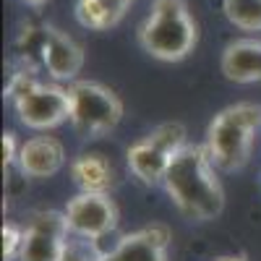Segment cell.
I'll list each match as a JSON object with an SVG mask.
<instances>
[{"label":"cell","instance_id":"3957f363","mask_svg":"<svg viewBox=\"0 0 261 261\" xmlns=\"http://www.w3.org/2000/svg\"><path fill=\"white\" fill-rule=\"evenodd\" d=\"M258 128H261V107L253 102H238L217 113L206 128V144H204L217 170L225 172L241 170L253 151Z\"/></svg>","mask_w":261,"mask_h":261},{"label":"cell","instance_id":"2e32d148","mask_svg":"<svg viewBox=\"0 0 261 261\" xmlns=\"http://www.w3.org/2000/svg\"><path fill=\"white\" fill-rule=\"evenodd\" d=\"M105 258H107V253L99 248V241H92V238H81V235L71 232L60 261H105Z\"/></svg>","mask_w":261,"mask_h":261},{"label":"cell","instance_id":"8992f818","mask_svg":"<svg viewBox=\"0 0 261 261\" xmlns=\"http://www.w3.org/2000/svg\"><path fill=\"white\" fill-rule=\"evenodd\" d=\"M18 120L32 130H50L71 120V94L60 84H32L13 97Z\"/></svg>","mask_w":261,"mask_h":261},{"label":"cell","instance_id":"7c38bea8","mask_svg":"<svg viewBox=\"0 0 261 261\" xmlns=\"http://www.w3.org/2000/svg\"><path fill=\"white\" fill-rule=\"evenodd\" d=\"M222 76L232 84H258L261 81V39H235L222 50L220 60Z\"/></svg>","mask_w":261,"mask_h":261},{"label":"cell","instance_id":"ac0fdd59","mask_svg":"<svg viewBox=\"0 0 261 261\" xmlns=\"http://www.w3.org/2000/svg\"><path fill=\"white\" fill-rule=\"evenodd\" d=\"M18 149H21V144L16 141V134L13 130H6L3 134V167L6 170L18 160Z\"/></svg>","mask_w":261,"mask_h":261},{"label":"cell","instance_id":"ffe728a7","mask_svg":"<svg viewBox=\"0 0 261 261\" xmlns=\"http://www.w3.org/2000/svg\"><path fill=\"white\" fill-rule=\"evenodd\" d=\"M27 3H29V6H42L45 0H27Z\"/></svg>","mask_w":261,"mask_h":261},{"label":"cell","instance_id":"6da1fadb","mask_svg":"<svg viewBox=\"0 0 261 261\" xmlns=\"http://www.w3.org/2000/svg\"><path fill=\"white\" fill-rule=\"evenodd\" d=\"M162 186L175 209L191 222L217 220L225 209V188L206 146L186 144L172 157Z\"/></svg>","mask_w":261,"mask_h":261},{"label":"cell","instance_id":"277c9868","mask_svg":"<svg viewBox=\"0 0 261 261\" xmlns=\"http://www.w3.org/2000/svg\"><path fill=\"white\" fill-rule=\"evenodd\" d=\"M71 125L84 139H99L120 123V97L99 81H71Z\"/></svg>","mask_w":261,"mask_h":261},{"label":"cell","instance_id":"d6986e66","mask_svg":"<svg viewBox=\"0 0 261 261\" xmlns=\"http://www.w3.org/2000/svg\"><path fill=\"white\" fill-rule=\"evenodd\" d=\"M214 261H246V256H235V253H230V256H220V258H214Z\"/></svg>","mask_w":261,"mask_h":261},{"label":"cell","instance_id":"8fae6325","mask_svg":"<svg viewBox=\"0 0 261 261\" xmlns=\"http://www.w3.org/2000/svg\"><path fill=\"white\" fill-rule=\"evenodd\" d=\"M16 165L27 178H53L65 165V149L55 136H34L21 144Z\"/></svg>","mask_w":261,"mask_h":261},{"label":"cell","instance_id":"5b68a950","mask_svg":"<svg viewBox=\"0 0 261 261\" xmlns=\"http://www.w3.org/2000/svg\"><path fill=\"white\" fill-rule=\"evenodd\" d=\"M186 146V125L183 123H162L144 139L134 141L125 151L128 170L144 183L157 186L165 180V172L172 162V157Z\"/></svg>","mask_w":261,"mask_h":261},{"label":"cell","instance_id":"30bf717a","mask_svg":"<svg viewBox=\"0 0 261 261\" xmlns=\"http://www.w3.org/2000/svg\"><path fill=\"white\" fill-rule=\"evenodd\" d=\"M105 261H170V230L165 225H146L123 235Z\"/></svg>","mask_w":261,"mask_h":261},{"label":"cell","instance_id":"e0dca14e","mask_svg":"<svg viewBox=\"0 0 261 261\" xmlns=\"http://www.w3.org/2000/svg\"><path fill=\"white\" fill-rule=\"evenodd\" d=\"M21 243H24V230L13 222L3 225V258L6 261H18Z\"/></svg>","mask_w":261,"mask_h":261},{"label":"cell","instance_id":"52a82bcc","mask_svg":"<svg viewBox=\"0 0 261 261\" xmlns=\"http://www.w3.org/2000/svg\"><path fill=\"white\" fill-rule=\"evenodd\" d=\"M68 238L71 227L65 220V212H34L24 227V243H21L18 261H60Z\"/></svg>","mask_w":261,"mask_h":261},{"label":"cell","instance_id":"ba28073f","mask_svg":"<svg viewBox=\"0 0 261 261\" xmlns=\"http://www.w3.org/2000/svg\"><path fill=\"white\" fill-rule=\"evenodd\" d=\"M63 212L71 232L81 238L99 241L118 227V206L110 196L99 191H79Z\"/></svg>","mask_w":261,"mask_h":261},{"label":"cell","instance_id":"5bb4252c","mask_svg":"<svg viewBox=\"0 0 261 261\" xmlns=\"http://www.w3.org/2000/svg\"><path fill=\"white\" fill-rule=\"evenodd\" d=\"M128 6H123L120 0H76V21L84 29L92 32H105L113 29L118 21L125 16Z\"/></svg>","mask_w":261,"mask_h":261},{"label":"cell","instance_id":"9c48e42d","mask_svg":"<svg viewBox=\"0 0 261 261\" xmlns=\"http://www.w3.org/2000/svg\"><path fill=\"white\" fill-rule=\"evenodd\" d=\"M42 63L55 81H76L84 68V50L81 45L58 27L42 29Z\"/></svg>","mask_w":261,"mask_h":261},{"label":"cell","instance_id":"9a60e30c","mask_svg":"<svg viewBox=\"0 0 261 261\" xmlns=\"http://www.w3.org/2000/svg\"><path fill=\"white\" fill-rule=\"evenodd\" d=\"M222 11L232 27L261 32V0H222Z\"/></svg>","mask_w":261,"mask_h":261},{"label":"cell","instance_id":"4fadbf2b","mask_svg":"<svg viewBox=\"0 0 261 261\" xmlns=\"http://www.w3.org/2000/svg\"><path fill=\"white\" fill-rule=\"evenodd\" d=\"M71 178L79 191H99L107 193L115 183L113 165L99 151H84L71 162Z\"/></svg>","mask_w":261,"mask_h":261},{"label":"cell","instance_id":"7a4b0ae2","mask_svg":"<svg viewBox=\"0 0 261 261\" xmlns=\"http://www.w3.org/2000/svg\"><path fill=\"white\" fill-rule=\"evenodd\" d=\"M139 45L162 63H178L199 45V27L186 0H151V8L139 27Z\"/></svg>","mask_w":261,"mask_h":261}]
</instances>
